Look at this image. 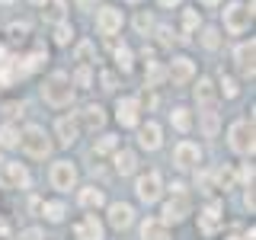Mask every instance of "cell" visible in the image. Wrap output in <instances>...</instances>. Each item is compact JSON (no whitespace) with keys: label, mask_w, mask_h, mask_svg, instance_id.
Wrapping results in <instances>:
<instances>
[{"label":"cell","mask_w":256,"mask_h":240,"mask_svg":"<svg viewBox=\"0 0 256 240\" xmlns=\"http://www.w3.org/2000/svg\"><path fill=\"white\" fill-rule=\"evenodd\" d=\"M42 100L52 109H64V106H70V102H74V84H70V77L64 74V70H54V74L45 77Z\"/></svg>","instance_id":"1"},{"label":"cell","mask_w":256,"mask_h":240,"mask_svg":"<svg viewBox=\"0 0 256 240\" xmlns=\"http://www.w3.org/2000/svg\"><path fill=\"white\" fill-rule=\"evenodd\" d=\"M20 144H22V150L32 157V160H45V157H52V138H48V132L42 125H26L20 132Z\"/></svg>","instance_id":"2"},{"label":"cell","mask_w":256,"mask_h":240,"mask_svg":"<svg viewBox=\"0 0 256 240\" xmlns=\"http://www.w3.org/2000/svg\"><path fill=\"white\" fill-rule=\"evenodd\" d=\"M228 144H230V150H234V154H240V157H253V150H256L253 118H237V122L228 128Z\"/></svg>","instance_id":"3"},{"label":"cell","mask_w":256,"mask_h":240,"mask_svg":"<svg viewBox=\"0 0 256 240\" xmlns=\"http://www.w3.org/2000/svg\"><path fill=\"white\" fill-rule=\"evenodd\" d=\"M250 22H253V0L250 4L234 0V4L224 6V29H228L230 36H244V32L250 29Z\"/></svg>","instance_id":"4"},{"label":"cell","mask_w":256,"mask_h":240,"mask_svg":"<svg viewBox=\"0 0 256 240\" xmlns=\"http://www.w3.org/2000/svg\"><path fill=\"white\" fill-rule=\"evenodd\" d=\"M77 180H80V173H77L74 160H54L52 170H48V182H52V189H58V192L77 189Z\"/></svg>","instance_id":"5"},{"label":"cell","mask_w":256,"mask_h":240,"mask_svg":"<svg viewBox=\"0 0 256 240\" xmlns=\"http://www.w3.org/2000/svg\"><path fill=\"white\" fill-rule=\"evenodd\" d=\"M134 196H138V202H144V205L160 202V196H164V176L157 170L141 173L138 180H134Z\"/></svg>","instance_id":"6"},{"label":"cell","mask_w":256,"mask_h":240,"mask_svg":"<svg viewBox=\"0 0 256 240\" xmlns=\"http://www.w3.org/2000/svg\"><path fill=\"white\" fill-rule=\"evenodd\" d=\"M192 214V202H189V196L186 192H173V198H166L164 208H160V221L170 228V224H180V221H186Z\"/></svg>","instance_id":"7"},{"label":"cell","mask_w":256,"mask_h":240,"mask_svg":"<svg viewBox=\"0 0 256 240\" xmlns=\"http://www.w3.org/2000/svg\"><path fill=\"white\" fill-rule=\"evenodd\" d=\"M116 122L122 128H138L141 125V100L138 96H118L116 100Z\"/></svg>","instance_id":"8"},{"label":"cell","mask_w":256,"mask_h":240,"mask_svg":"<svg viewBox=\"0 0 256 240\" xmlns=\"http://www.w3.org/2000/svg\"><path fill=\"white\" fill-rule=\"evenodd\" d=\"M0 182L10 189H29L32 186V176L26 170V164H16V160H6L0 164Z\"/></svg>","instance_id":"9"},{"label":"cell","mask_w":256,"mask_h":240,"mask_svg":"<svg viewBox=\"0 0 256 240\" xmlns=\"http://www.w3.org/2000/svg\"><path fill=\"white\" fill-rule=\"evenodd\" d=\"M122 22H125V16H122L118 6L106 4V6L96 10V32H100V36H116V32H122Z\"/></svg>","instance_id":"10"},{"label":"cell","mask_w":256,"mask_h":240,"mask_svg":"<svg viewBox=\"0 0 256 240\" xmlns=\"http://www.w3.org/2000/svg\"><path fill=\"white\" fill-rule=\"evenodd\" d=\"M166 77L173 80L176 86H186L192 77H196V61L189 54H176V58L166 64Z\"/></svg>","instance_id":"11"},{"label":"cell","mask_w":256,"mask_h":240,"mask_svg":"<svg viewBox=\"0 0 256 240\" xmlns=\"http://www.w3.org/2000/svg\"><path fill=\"white\" fill-rule=\"evenodd\" d=\"M173 164L180 166V170H192V166H198V164H202V150H198V144L180 141L173 148Z\"/></svg>","instance_id":"12"},{"label":"cell","mask_w":256,"mask_h":240,"mask_svg":"<svg viewBox=\"0 0 256 240\" xmlns=\"http://www.w3.org/2000/svg\"><path fill=\"white\" fill-rule=\"evenodd\" d=\"M74 240H106V228L96 214H84L74 224Z\"/></svg>","instance_id":"13"},{"label":"cell","mask_w":256,"mask_h":240,"mask_svg":"<svg viewBox=\"0 0 256 240\" xmlns=\"http://www.w3.org/2000/svg\"><path fill=\"white\" fill-rule=\"evenodd\" d=\"M256 45H253V38L250 42H240L234 48V64H237V70H240V77H246V80H253V70H256Z\"/></svg>","instance_id":"14"},{"label":"cell","mask_w":256,"mask_h":240,"mask_svg":"<svg viewBox=\"0 0 256 240\" xmlns=\"http://www.w3.org/2000/svg\"><path fill=\"white\" fill-rule=\"evenodd\" d=\"M54 134H58V144H61V148L77 144V138H80V122H77V116H61L58 122H54Z\"/></svg>","instance_id":"15"},{"label":"cell","mask_w":256,"mask_h":240,"mask_svg":"<svg viewBox=\"0 0 256 240\" xmlns=\"http://www.w3.org/2000/svg\"><path fill=\"white\" fill-rule=\"evenodd\" d=\"M134 224V208L128 202H109V228L128 230Z\"/></svg>","instance_id":"16"},{"label":"cell","mask_w":256,"mask_h":240,"mask_svg":"<svg viewBox=\"0 0 256 240\" xmlns=\"http://www.w3.org/2000/svg\"><path fill=\"white\" fill-rule=\"evenodd\" d=\"M138 144H141L144 150H157L160 144H164V128H160L157 122L138 125Z\"/></svg>","instance_id":"17"},{"label":"cell","mask_w":256,"mask_h":240,"mask_svg":"<svg viewBox=\"0 0 256 240\" xmlns=\"http://www.w3.org/2000/svg\"><path fill=\"white\" fill-rule=\"evenodd\" d=\"M198 228H202V234H218V228H221V205L218 202H208L205 205V212L198 214Z\"/></svg>","instance_id":"18"},{"label":"cell","mask_w":256,"mask_h":240,"mask_svg":"<svg viewBox=\"0 0 256 240\" xmlns=\"http://www.w3.org/2000/svg\"><path fill=\"white\" fill-rule=\"evenodd\" d=\"M77 122H84L90 132H100V128L106 125V109H102L100 102H90V106H84V112L77 116Z\"/></svg>","instance_id":"19"},{"label":"cell","mask_w":256,"mask_h":240,"mask_svg":"<svg viewBox=\"0 0 256 240\" xmlns=\"http://www.w3.org/2000/svg\"><path fill=\"white\" fill-rule=\"evenodd\" d=\"M196 102L202 109H208V106H214V100H218V90H214V80L212 77H198V84H196Z\"/></svg>","instance_id":"20"},{"label":"cell","mask_w":256,"mask_h":240,"mask_svg":"<svg viewBox=\"0 0 256 240\" xmlns=\"http://www.w3.org/2000/svg\"><path fill=\"white\" fill-rule=\"evenodd\" d=\"M77 202H80V208L93 212V208H102V205H106V192H102L100 186H84V189L77 192Z\"/></svg>","instance_id":"21"},{"label":"cell","mask_w":256,"mask_h":240,"mask_svg":"<svg viewBox=\"0 0 256 240\" xmlns=\"http://www.w3.org/2000/svg\"><path fill=\"white\" fill-rule=\"evenodd\" d=\"M112 166H116L118 176H128V173H134V166H138V157H134V150L118 148V150H112Z\"/></svg>","instance_id":"22"},{"label":"cell","mask_w":256,"mask_h":240,"mask_svg":"<svg viewBox=\"0 0 256 240\" xmlns=\"http://www.w3.org/2000/svg\"><path fill=\"white\" fill-rule=\"evenodd\" d=\"M198 125H202V134L205 138H214V134L221 132V116H218V109L214 106H208L198 112Z\"/></svg>","instance_id":"23"},{"label":"cell","mask_w":256,"mask_h":240,"mask_svg":"<svg viewBox=\"0 0 256 240\" xmlns=\"http://www.w3.org/2000/svg\"><path fill=\"white\" fill-rule=\"evenodd\" d=\"M141 240H170V228L160 218H148L141 224Z\"/></svg>","instance_id":"24"},{"label":"cell","mask_w":256,"mask_h":240,"mask_svg":"<svg viewBox=\"0 0 256 240\" xmlns=\"http://www.w3.org/2000/svg\"><path fill=\"white\" fill-rule=\"evenodd\" d=\"M38 208H42V214H45L48 224H61L64 218H68V205H64L61 198H48V202H42Z\"/></svg>","instance_id":"25"},{"label":"cell","mask_w":256,"mask_h":240,"mask_svg":"<svg viewBox=\"0 0 256 240\" xmlns=\"http://www.w3.org/2000/svg\"><path fill=\"white\" fill-rule=\"evenodd\" d=\"M170 122H173V128L180 134H189L192 132V112L186 109V106H176L173 112H170Z\"/></svg>","instance_id":"26"},{"label":"cell","mask_w":256,"mask_h":240,"mask_svg":"<svg viewBox=\"0 0 256 240\" xmlns=\"http://www.w3.org/2000/svg\"><path fill=\"white\" fill-rule=\"evenodd\" d=\"M70 84H74V90H90L93 86V68H86V64H80L74 74H68Z\"/></svg>","instance_id":"27"},{"label":"cell","mask_w":256,"mask_h":240,"mask_svg":"<svg viewBox=\"0 0 256 240\" xmlns=\"http://www.w3.org/2000/svg\"><path fill=\"white\" fill-rule=\"evenodd\" d=\"M112 150H118V134H100V141L93 144V154L96 157H106Z\"/></svg>","instance_id":"28"},{"label":"cell","mask_w":256,"mask_h":240,"mask_svg":"<svg viewBox=\"0 0 256 240\" xmlns=\"http://www.w3.org/2000/svg\"><path fill=\"white\" fill-rule=\"evenodd\" d=\"M116 68L122 70V74H128V70L134 68V54L128 45H116Z\"/></svg>","instance_id":"29"},{"label":"cell","mask_w":256,"mask_h":240,"mask_svg":"<svg viewBox=\"0 0 256 240\" xmlns=\"http://www.w3.org/2000/svg\"><path fill=\"white\" fill-rule=\"evenodd\" d=\"M0 148H20V128L13 122L0 125Z\"/></svg>","instance_id":"30"},{"label":"cell","mask_w":256,"mask_h":240,"mask_svg":"<svg viewBox=\"0 0 256 240\" xmlns=\"http://www.w3.org/2000/svg\"><path fill=\"white\" fill-rule=\"evenodd\" d=\"M214 182H218V189H234V182H237V173L230 170V166H218V170H214Z\"/></svg>","instance_id":"31"},{"label":"cell","mask_w":256,"mask_h":240,"mask_svg":"<svg viewBox=\"0 0 256 240\" xmlns=\"http://www.w3.org/2000/svg\"><path fill=\"white\" fill-rule=\"evenodd\" d=\"M202 45L208 48V52H218V48H221V32L214 26H205L202 29Z\"/></svg>","instance_id":"32"},{"label":"cell","mask_w":256,"mask_h":240,"mask_svg":"<svg viewBox=\"0 0 256 240\" xmlns=\"http://www.w3.org/2000/svg\"><path fill=\"white\" fill-rule=\"evenodd\" d=\"M164 77H166V70L160 68L157 61H148V74H144V84H148V86H157Z\"/></svg>","instance_id":"33"},{"label":"cell","mask_w":256,"mask_h":240,"mask_svg":"<svg viewBox=\"0 0 256 240\" xmlns=\"http://www.w3.org/2000/svg\"><path fill=\"white\" fill-rule=\"evenodd\" d=\"M45 4H48V10H45L48 20L64 22V10H68V4H64V0H45Z\"/></svg>","instance_id":"34"},{"label":"cell","mask_w":256,"mask_h":240,"mask_svg":"<svg viewBox=\"0 0 256 240\" xmlns=\"http://www.w3.org/2000/svg\"><path fill=\"white\" fill-rule=\"evenodd\" d=\"M77 61L86 64V68L96 61V48H93V42H80V45H77Z\"/></svg>","instance_id":"35"},{"label":"cell","mask_w":256,"mask_h":240,"mask_svg":"<svg viewBox=\"0 0 256 240\" xmlns=\"http://www.w3.org/2000/svg\"><path fill=\"white\" fill-rule=\"evenodd\" d=\"M70 38H74L70 22H54V42H58V45H70Z\"/></svg>","instance_id":"36"},{"label":"cell","mask_w":256,"mask_h":240,"mask_svg":"<svg viewBox=\"0 0 256 240\" xmlns=\"http://www.w3.org/2000/svg\"><path fill=\"white\" fill-rule=\"evenodd\" d=\"M198 22H202V16H198V10H182V32H196Z\"/></svg>","instance_id":"37"},{"label":"cell","mask_w":256,"mask_h":240,"mask_svg":"<svg viewBox=\"0 0 256 240\" xmlns=\"http://www.w3.org/2000/svg\"><path fill=\"white\" fill-rule=\"evenodd\" d=\"M221 93H224V100H234V96L240 93V86H237V80L234 77H228V74H221Z\"/></svg>","instance_id":"38"},{"label":"cell","mask_w":256,"mask_h":240,"mask_svg":"<svg viewBox=\"0 0 256 240\" xmlns=\"http://www.w3.org/2000/svg\"><path fill=\"white\" fill-rule=\"evenodd\" d=\"M150 26H154V20H150V13H148V10H141L138 16H134V29H138L141 36H148Z\"/></svg>","instance_id":"39"},{"label":"cell","mask_w":256,"mask_h":240,"mask_svg":"<svg viewBox=\"0 0 256 240\" xmlns=\"http://www.w3.org/2000/svg\"><path fill=\"white\" fill-rule=\"evenodd\" d=\"M22 61H26V70H36L38 64L45 61V48H36V52H29V54H26Z\"/></svg>","instance_id":"40"},{"label":"cell","mask_w":256,"mask_h":240,"mask_svg":"<svg viewBox=\"0 0 256 240\" xmlns=\"http://www.w3.org/2000/svg\"><path fill=\"white\" fill-rule=\"evenodd\" d=\"M26 32H29V26H26V22H13V26L6 29V36H10L13 42H16V38H20V42H22V38H26Z\"/></svg>","instance_id":"41"},{"label":"cell","mask_w":256,"mask_h":240,"mask_svg":"<svg viewBox=\"0 0 256 240\" xmlns=\"http://www.w3.org/2000/svg\"><path fill=\"white\" fill-rule=\"evenodd\" d=\"M157 42L164 45V48H170V45H173V29H170V26H160V29H157Z\"/></svg>","instance_id":"42"},{"label":"cell","mask_w":256,"mask_h":240,"mask_svg":"<svg viewBox=\"0 0 256 240\" xmlns=\"http://www.w3.org/2000/svg\"><path fill=\"white\" fill-rule=\"evenodd\" d=\"M240 182L253 186V164H244V166H240Z\"/></svg>","instance_id":"43"},{"label":"cell","mask_w":256,"mask_h":240,"mask_svg":"<svg viewBox=\"0 0 256 240\" xmlns=\"http://www.w3.org/2000/svg\"><path fill=\"white\" fill-rule=\"evenodd\" d=\"M10 234H13V224L6 218H0V240H10Z\"/></svg>","instance_id":"44"},{"label":"cell","mask_w":256,"mask_h":240,"mask_svg":"<svg viewBox=\"0 0 256 240\" xmlns=\"http://www.w3.org/2000/svg\"><path fill=\"white\" fill-rule=\"evenodd\" d=\"M20 240H42V230H38V228H29V230H22V234H20Z\"/></svg>","instance_id":"45"},{"label":"cell","mask_w":256,"mask_h":240,"mask_svg":"<svg viewBox=\"0 0 256 240\" xmlns=\"http://www.w3.org/2000/svg\"><path fill=\"white\" fill-rule=\"evenodd\" d=\"M244 205L250 208V214H253V208H256V198H253V186H246V192H244Z\"/></svg>","instance_id":"46"},{"label":"cell","mask_w":256,"mask_h":240,"mask_svg":"<svg viewBox=\"0 0 256 240\" xmlns=\"http://www.w3.org/2000/svg\"><path fill=\"white\" fill-rule=\"evenodd\" d=\"M102 90H116V74H102Z\"/></svg>","instance_id":"47"},{"label":"cell","mask_w":256,"mask_h":240,"mask_svg":"<svg viewBox=\"0 0 256 240\" xmlns=\"http://www.w3.org/2000/svg\"><path fill=\"white\" fill-rule=\"evenodd\" d=\"M16 112H22V106H16V102H10V106H6V116H16Z\"/></svg>","instance_id":"48"},{"label":"cell","mask_w":256,"mask_h":240,"mask_svg":"<svg viewBox=\"0 0 256 240\" xmlns=\"http://www.w3.org/2000/svg\"><path fill=\"white\" fill-rule=\"evenodd\" d=\"M157 4H160V6H176L180 0H157Z\"/></svg>","instance_id":"49"},{"label":"cell","mask_w":256,"mask_h":240,"mask_svg":"<svg viewBox=\"0 0 256 240\" xmlns=\"http://www.w3.org/2000/svg\"><path fill=\"white\" fill-rule=\"evenodd\" d=\"M198 4H205V6H218L221 0H198Z\"/></svg>","instance_id":"50"},{"label":"cell","mask_w":256,"mask_h":240,"mask_svg":"<svg viewBox=\"0 0 256 240\" xmlns=\"http://www.w3.org/2000/svg\"><path fill=\"white\" fill-rule=\"evenodd\" d=\"M29 4H32V6H45V0H29Z\"/></svg>","instance_id":"51"},{"label":"cell","mask_w":256,"mask_h":240,"mask_svg":"<svg viewBox=\"0 0 256 240\" xmlns=\"http://www.w3.org/2000/svg\"><path fill=\"white\" fill-rule=\"evenodd\" d=\"M0 4H13V0H0Z\"/></svg>","instance_id":"52"},{"label":"cell","mask_w":256,"mask_h":240,"mask_svg":"<svg viewBox=\"0 0 256 240\" xmlns=\"http://www.w3.org/2000/svg\"><path fill=\"white\" fill-rule=\"evenodd\" d=\"M132 4H134V0H132Z\"/></svg>","instance_id":"53"}]
</instances>
